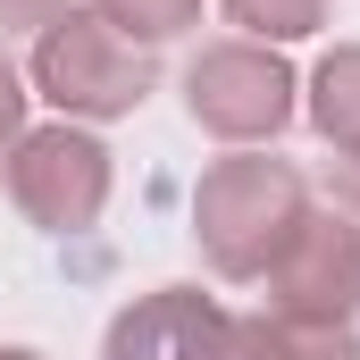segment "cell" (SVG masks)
Instances as JSON below:
<instances>
[{
  "label": "cell",
  "mask_w": 360,
  "mask_h": 360,
  "mask_svg": "<svg viewBox=\"0 0 360 360\" xmlns=\"http://www.w3.org/2000/svg\"><path fill=\"white\" fill-rule=\"evenodd\" d=\"M302 218H310V184L293 160L269 151H235L193 184V235L218 276H269Z\"/></svg>",
  "instance_id": "cell-1"
},
{
  "label": "cell",
  "mask_w": 360,
  "mask_h": 360,
  "mask_svg": "<svg viewBox=\"0 0 360 360\" xmlns=\"http://www.w3.org/2000/svg\"><path fill=\"white\" fill-rule=\"evenodd\" d=\"M34 92L76 126V117H134L151 101V51L126 42L101 8H68L34 42Z\"/></svg>",
  "instance_id": "cell-2"
},
{
  "label": "cell",
  "mask_w": 360,
  "mask_h": 360,
  "mask_svg": "<svg viewBox=\"0 0 360 360\" xmlns=\"http://www.w3.org/2000/svg\"><path fill=\"white\" fill-rule=\"evenodd\" d=\"M184 109L218 143H269L293 117V68L269 42H210L184 68Z\"/></svg>",
  "instance_id": "cell-3"
},
{
  "label": "cell",
  "mask_w": 360,
  "mask_h": 360,
  "mask_svg": "<svg viewBox=\"0 0 360 360\" xmlns=\"http://www.w3.org/2000/svg\"><path fill=\"white\" fill-rule=\"evenodd\" d=\"M8 201L42 226V235H84L109 210V151L84 126H25L8 151Z\"/></svg>",
  "instance_id": "cell-4"
},
{
  "label": "cell",
  "mask_w": 360,
  "mask_h": 360,
  "mask_svg": "<svg viewBox=\"0 0 360 360\" xmlns=\"http://www.w3.org/2000/svg\"><path fill=\"white\" fill-rule=\"evenodd\" d=\"M269 319L352 327L360 319V226L344 210H310L269 269Z\"/></svg>",
  "instance_id": "cell-5"
},
{
  "label": "cell",
  "mask_w": 360,
  "mask_h": 360,
  "mask_svg": "<svg viewBox=\"0 0 360 360\" xmlns=\"http://www.w3.org/2000/svg\"><path fill=\"white\" fill-rule=\"evenodd\" d=\"M226 310L201 285H160L143 302H126L101 335V360H226Z\"/></svg>",
  "instance_id": "cell-6"
},
{
  "label": "cell",
  "mask_w": 360,
  "mask_h": 360,
  "mask_svg": "<svg viewBox=\"0 0 360 360\" xmlns=\"http://www.w3.org/2000/svg\"><path fill=\"white\" fill-rule=\"evenodd\" d=\"M226 360H360V327H302V319H235Z\"/></svg>",
  "instance_id": "cell-7"
},
{
  "label": "cell",
  "mask_w": 360,
  "mask_h": 360,
  "mask_svg": "<svg viewBox=\"0 0 360 360\" xmlns=\"http://www.w3.org/2000/svg\"><path fill=\"white\" fill-rule=\"evenodd\" d=\"M310 126H319L335 151L360 143V42H344V51L319 59V76H310Z\"/></svg>",
  "instance_id": "cell-8"
},
{
  "label": "cell",
  "mask_w": 360,
  "mask_h": 360,
  "mask_svg": "<svg viewBox=\"0 0 360 360\" xmlns=\"http://www.w3.org/2000/svg\"><path fill=\"white\" fill-rule=\"evenodd\" d=\"M226 25H243V42H302L327 25V0H226Z\"/></svg>",
  "instance_id": "cell-9"
},
{
  "label": "cell",
  "mask_w": 360,
  "mask_h": 360,
  "mask_svg": "<svg viewBox=\"0 0 360 360\" xmlns=\"http://www.w3.org/2000/svg\"><path fill=\"white\" fill-rule=\"evenodd\" d=\"M92 8H101L126 42H143V51L168 42V34H184V25L201 17V0H92Z\"/></svg>",
  "instance_id": "cell-10"
},
{
  "label": "cell",
  "mask_w": 360,
  "mask_h": 360,
  "mask_svg": "<svg viewBox=\"0 0 360 360\" xmlns=\"http://www.w3.org/2000/svg\"><path fill=\"white\" fill-rule=\"evenodd\" d=\"M327 210H344V218L360 226V143L335 151V168H327Z\"/></svg>",
  "instance_id": "cell-11"
},
{
  "label": "cell",
  "mask_w": 360,
  "mask_h": 360,
  "mask_svg": "<svg viewBox=\"0 0 360 360\" xmlns=\"http://www.w3.org/2000/svg\"><path fill=\"white\" fill-rule=\"evenodd\" d=\"M17 134H25V76L0 59V160L17 151Z\"/></svg>",
  "instance_id": "cell-12"
},
{
  "label": "cell",
  "mask_w": 360,
  "mask_h": 360,
  "mask_svg": "<svg viewBox=\"0 0 360 360\" xmlns=\"http://www.w3.org/2000/svg\"><path fill=\"white\" fill-rule=\"evenodd\" d=\"M68 8H76V0H0V34H17V25H34V34H42V25H51V17H68Z\"/></svg>",
  "instance_id": "cell-13"
},
{
  "label": "cell",
  "mask_w": 360,
  "mask_h": 360,
  "mask_svg": "<svg viewBox=\"0 0 360 360\" xmlns=\"http://www.w3.org/2000/svg\"><path fill=\"white\" fill-rule=\"evenodd\" d=\"M0 360H42V352H25V344H0Z\"/></svg>",
  "instance_id": "cell-14"
}]
</instances>
